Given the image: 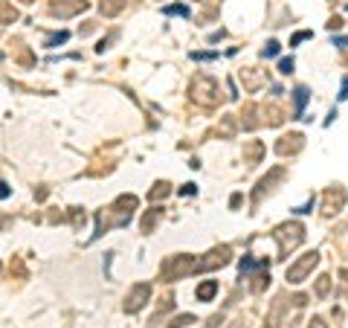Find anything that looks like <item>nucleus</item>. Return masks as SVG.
I'll return each instance as SVG.
<instances>
[{
	"instance_id": "obj_18",
	"label": "nucleus",
	"mask_w": 348,
	"mask_h": 328,
	"mask_svg": "<svg viewBox=\"0 0 348 328\" xmlns=\"http://www.w3.org/2000/svg\"><path fill=\"white\" fill-rule=\"evenodd\" d=\"M339 99H348V79L342 81V93H339Z\"/></svg>"
},
{
	"instance_id": "obj_8",
	"label": "nucleus",
	"mask_w": 348,
	"mask_h": 328,
	"mask_svg": "<svg viewBox=\"0 0 348 328\" xmlns=\"http://www.w3.org/2000/svg\"><path fill=\"white\" fill-rule=\"evenodd\" d=\"M189 322H195V317H189V314H186V317H177V319H171V322H169V325H166V328H183V325H189Z\"/></svg>"
},
{
	"instance_id": "obj_5",
	"label": "nucleus",
	"mask_w": 348,
	"mask_h": 328,
	"mask_svg": "<svg viewBox=\"0 0 348 328\" xmlns=\"http://www.w3.org/2000/svg\"><path fill=\"white\" fill-rule=\"evenodd\" d=\"M163 12H166V15H180V18H189V6H183V3H169V6H163Z\"/></svg>"
},
{
	"instance_id": "obj_10",
	"label": "nucleus",
	"mask_w": 348,
	"mask_h": 328,
	"mask_svg": "<svg viewBox=\"0 0 348 328\" xmlns=\"http://www.w3.org/2000/svg\"><path fill=\"white\" fill-rule=\"evenodd\" d=\"M328 291H331V279H328V276H322L319 285H316V293H319V296H325Z\"/></svg>"
},
{
	"instance_id": "obj_13",
	"label": "nucleus",
	"mask_w": 348,
	"mask_h": 328,
	"mask_svg": "<svg viewBox=\"0 0 348 328\" xmlns=\"http://www.w3.org/2000/svg\"><path fill=\"white\" fill-rule=\"evenodd\" d=\"M279 73H285V76L287 73H293V58H285V61L279 64Z\"/></svg>"
},
{
	"instance_id": "obj_12",
	"label": "nucleus",
	"mask_w": 348,
	"mask_h": 328,
	"mask_svg": "<svg viewBox=\"0 0 348 328\" xmlns=\"http://www.w3.org/2000/svg\"><path fill=\"white\" fill-rule=\"evenodd\" d=\"M192 58L195 61H212V58H218V53H192Z\"/></svg>"
},
{
	"instance_id": "obj_15",
	"label": "nucleus",
	"mask_w": 348,
	"mask_h": 328,
	"mask_svg": "<svg viewBox=\"0 0 348 328\" xmlns=\"http://www.w3.org/2000/svg\"><path fill=\"white\" fill-rule=\"evenodd\" d=\"M12 195V189L6 186V183H3V180H0V201H3V198H9Z\"/></svg>"
},
{
	"instance_id": "obj_9",
	"label": "nucleus",
	"mask_w": 348,
	"mask_h": 328,
	"mask_svg": "<svg viewBox=\"0 0 348 328\" xmlns=\"http://www.w3.org/2000/svg\"><path fill=\"white\" fill-rule=\"evenodd\" d=\"M67 38H70V32H58V35H53L50 41H47V47H58V44H64Z\"/></svg>"
},
{
	"instance_id": "obj_7",
	"label": "nucleus",
	"mask_w": 348,
	"mask_h": 328,
	"mask_svg": "<svg viewBox=\"0 0 348 328\" xmlns=\"http://www.w3.org/2000/svg\"><path fill=\"white\" fill-rule=\"evenodd\" d=\"M125 0H110V3H102V15H113L116 9H122Z\"/></svg>"
},
{
	"instance_id": "obj_17",
	"label": "nucleus",
	"mask_w": 348,
	"mask_h": 328,
	"mask_svg": "<svg viewBox=\"0 0 348 328\" xmlns=\"http://www.w3.org/2000/svg\"><path fill=\"white\" fill-rule=\"evenodd\" d=\"M311 328H325V319H319V317L311 319Z\"/></svg>"
},
{
	"instance_id": "obj_16",
	"label": "nucleus",
	"mask_w": 348,
	"mask_h": 328,
	"mask_svg": "<svg viewBox=\"0 0 348 328\" xmlns=\"http://www.w3.org/2000/svg\"><path fill=\"white\" fill-rule=\"evenodd\" d=\"M180 195H195V186H192V183H186V186L180 189Z\"/></svg>"
},
{
	"instance_id": "obj_1",
	"label": "nucleus",
	"mask_w": 348,
	"mask_h": 328,
	"mask_svg": "<svg viewBox=\"0 0 348 328\" xmlns=\"http://www.w3.org/2000/svg\"><path fill=\"white\" fill-rule=\"evenodd\" d=\"M319 265V253H305L296 265H290L287 267V282L290 285H299V282H305V276L311 273L313 267Z\"/></svg>"
},
{
	"instance_id": "obj_3",
	"label": "nucleus",
	"mask_w": 348,
	"mask_h": 328,
	"mask_svg": "<svg viewBox=\"0 0 348 328\" xmlns=\"http://www.w3.org/2000/svg\"><path fill=\"white\" fill-rule=\"evenodd\" d=\"M148 296H151V285H136L134 293H131L128 302H125V311H128V314H136V311L148 302Z\"/></svg>"
},
{
	"instance_id": "obj_14",
	"label": "nucleus",
	"mask_w": 348,
	"mask_h": 328,
	"mask_svg": "<svg viewBox=\"0 0 348 328\" xmlns=\"http://www.w3.org/2000/svg\"><path fill=\"white\" fill-rule=\"evenodd\" d=\"M305 38H311V32H296V35L290 38V47H296L299 41H305Z\"/></svg>"
},
{
	"instance_id": "obj_4",
	"label": "nucleus",
	"mask_w": 348,
	"mask_h": 328,
	"mask_svg": "<svg viewBox=\"0 0 348 328\" xmlns=\"http://www.w3.org/2000/svg\"><path fill=\"white\" fill-rule=\"evenodd\" d=\"M215 293H218V282H215V279H206V282L197 288V299H200V302H209Z\"/></svg>"
},
{
	"instance_id": "obj_19",
	"label": "nucleus",
	"mask_w": 348,
	"mask_h": 328,
	"mask_svg": "<svg viewBox=\"0 0 348 328\" xmlns=\"http://www.w3.org/2000/svg\"><path fill=\"white\" fill-rule=\"evenodd\" d=\"M235 328H244V322H235Z\"/></svg>"
},
{
	"instance_id": "obj_11",
	"label": "nucleus",
	"mask_w": 348,
	"mask_h": 328,
	"mask_svg": "<svg viewBox=\"0 0 348 328\" xmlns=\"http://www.w3.org/2000/svg\"><path fill=\"white\" fill-rule=\"evenodd\" d=\"M261 55H264V58H273V55H279V44H276V41H270V44L261 50Z\"/></svg>"
},
{
	"instance_id": "obj_2",
	"label": "nucleus",
	"mask_w": 348,
	"mask_h": 328,
	"mask_svg": "<svg viewBox=\"0 0 348 328\" xmlns=\"http://www.w3.org/2000/svg\"><path fill=\"white\" fill-rule=\"evenodd\" d=\"M273 235H276L279 244H282V253H287L290 247H296V244L305 238V230L299 227V224H285V227H279Z\"/></svg>"
},
{
	"instance_id": "obj_6",
	"label": "nucleus",
	"mask_w": 348,
	"mask_h": 328,
	"mask_svg": "<svg viewBox=\"0 0 348 328\" xmlns=\"http://www.w3.org/2000/svg\"><path fill=\"white\" fill-rule=\"evenodd\" d=\"M293 96H296V114H302L305 102H308V88H296Z\"/></svg>"
}]
</instances>
